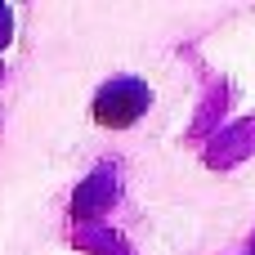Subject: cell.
Masks as SVG:
<instances>
[{
    "label": "cell",
    "instance_id": "obj_4",
    "mask_svg": "<svg viewBox=\"0 0 255 255\" xmlns=\"http://www.w3.org/2000/svg\"><path fill=\"white\" fill-rule=\"evenodd\" d=\"M251 255H255V251H251Z\"/></svg>",
    "mask_w": 255,
    "mask_h": 255
},
{
    "label": "cell",
    "instance_id": "obj_2",
    "mask_svg": "<svg viewBox=\"0 0 255 255\" xmlns=\"http://www.w3.org/2000/svg\"><path fill=\"white\" fill-rule=\"evenodd\" d=\"M112 197H117V179H112V170L103 166V170H94V175L76 188V197H72V215H76V220H94Z\"/></svg>",
    "mask_w": 255,
    "mask_h": 255
},
{
    "label": "cell",
    "instance_id": "obj_3",
    "mask_svg": "<svg viewBox=\"0 0 255 255\" xmlns=\"http://www.w3.org/2000/svg\"><path fill=\"white\" fill-rule=\"evenodd\" d=\"M9 36H13V13H9V9L0 4V49L9 45Z\"/></svg>",
    "mask_w": 255,
    "mask_h": 255
},
{
    "label": "cell",
    "instance_id": "obj_1",
    "mask_svg": "<svg viewBox=\"0 0 255 255\" xmlns=\"http://www.w3.org/2000/svg\"><path fill=\"white\" fill-rule=\"evenodd\" d=\"M148 103H152V94H148L143 81H134V76H117V81H108V85L94 94V121L121 130V126H134V121L148 112Z\"/></svg>",
    "mask_w": 255,
    "mask_h": 255
}]
</instances>
